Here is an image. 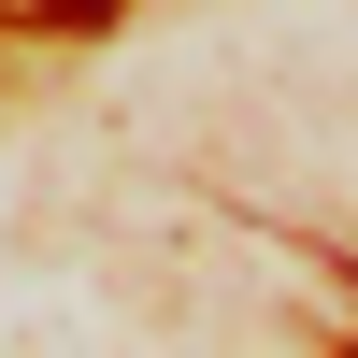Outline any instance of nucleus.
Wrapping results in <instances>:
<instances>
[{
    "mask_svg": "<svg viewBox=\"0 0 358 358\" xmlns=\"http://www.w3.org/2000/svg\"><path fill=\"white\" fill-rule=\"evenodd\" d=\"M43 15H72V29H101V15H115V0H43Z\"/></svg>",
    "mask_w": 358,
    "mask_h": 358,
    "instance_id": "1",
    "label": "nucleus"
}]
</instances>
